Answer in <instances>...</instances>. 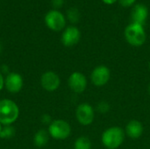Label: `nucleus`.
I'll list each match as a JSON object with an SVG mask.
<instances>
[{"mask_svg": "<svg viewBox=\"0 0 150 149\" xmlns=\"http://www.w3.org/2000/svg\"><path fill=\"white\" fill-rule=\"evenodd\" d=\"M19 107L11 99H0V124L2 126H11L19 117Z\"/></svg>", "mask_w": 150, "mask_h": 149, "instance_id": "1", "label": "nucleus"}, {"mask_svg": "<svg viewBox=\"0 0 150 149\" xmlns=\"http://www.w3.org/2000/svg\"><path fill=\"white\" fill-rule=\"evenodd\" d=\"M125 131L120 126H111L101 135V142L105 149L119 148L125 141Z\"/></svg>", "mask_w": 150, "mask_h": 149, "instance_id": "2", "label": "nucleus"}, {"mask_svg": "<svg viewBox=\"0 0 150 149\" xmlns=\"http://www.w3.org/2000/svg\"><path fill=\"white\" fill-rule=\"evenodd\" d=\"M124 34L127 42L133 47L142 46L147 39L144 26L135 23L129 24L126 27Z\"/></svg>", "mask_w": 150, "mask_h": 149, "instance_id": "3", "label": "nucleus"}, {"mask_svg": "<svg viewBox=\"0 0 150 149\" xmlns=\"http://www.w3.org/2000/svg\"><path fill=\"white\" fill-rule=\"evenodd\" d=\"M71 126L64 119H54L48 126L49 136L56 141H64L71 134Z\"/></svg>", "mask_w": 150, "mask_h": 149, "instance_id": "4", "label": "nucleus"}, {"mask_svg": "<svg viewBox=\"0 0 150 149\" xmlns=\"http://www.w3.org/2000/svg\"><path fill=\"white\" fill-rule=\"evenodd\" d=\"M76 119L77 122L84 126H90L95 119V110L88 103H82L76 109Z\"/></svg>", "mask_w": 150, "mask_h": 149, "instance_id": "5", "label": "nucleus"}, {"mask_svg": "<svg viewBox=\"0 0 150 149\" xmlns=\"http://www.w3.org/2000/svg\"><path fill=\"white\" fill-rule=\"evenodd\" d=\"M45 24L52 31L59 32L65 28L66 18L57 10H51L45 15Z\"/></svg>", "mask_w": 150, "mask_h": 149, "instance_id": "6", "label": "nucleus"}, {"mask_svg": "<svg viewBox=\"0 0 150 149\" xmlns=\"http://www.w3.org/2000/svg\"><path fill=\"white\" fill-rule=\"evenodd\" d=\"M111 79V70L105 65H98L91 73V82L96 87H103Z\"/></svg>", "mask_w": 150, "mask_h": 149, "instance_id": "7", "label": "nucleus"}, {"mask_svg": "<svg viewBox=\"0 0 150 149\" xmlns=\"http://www.w3.org/2000/svg\"><path fill=\"white\" fill-rule=\"evenodd\" d=\"M69 88L76 94H81L85 91L88 86L87 77L79 71H75L71 73L68 78Z\"/></svg>", "mask_w": 150, "mask_h": 149, "instance_id": "8", "label": "nucleus"}, {"mask_svg": "<svg viewBox=\"0 0 150 149\" xmlns=\"http://www.w3.org/2000/svg\"><path fill=\"white\" fill-rule=\"evenodd\" d=\"M40 85L46 91L54 92L59 89L61 85V78L54 71L47 70L40 76Z\"/></svg>", "mask_w": 150, "mask_h": 149, "instance_id": "9", "label": "nucleus"}, {"mask_svg": "<svg viewBox=\"0 0 150 149\" xmlns=\"http://www.w3.org/2000/svg\"><path fill=\"white\" fill-rule=\"evenodd\" d=\"M24 86V79L19 73L10 72L4 77V88L11 94L19 93Z\"/></svg>", "mask_w": 150, "mask_h": 149, "instance_id": "10", "label": "nucleus"}, {"mask_svg": "<svg viewBox=\"0 0 150 149\" xmlns=\"http://www.w3.org/2000/svg\"><path fill=\"white\" fill-rule=\"evenodd\" d=\"M81 39L80 30L74 25L68 26L62 34V43L68 47L76 45Z\"/></svg>", "mask_w": 150, "mask_h": 149, "instance_id": "11", "label": "nucleus"}, {"mask_svg": "<svg viewBox=\"0 0 150 149\" xmlns=\"http://www.w3.org/2000/svg\"><path fill=\"white\" fill-rule=\"evenodd\" d=\"M149 17V10L146 5L142 4H134L131 11L132 23L143 25Z\"/></svg>", "mask_w": 150, "mask_h": 149, "instance_id": "12", "label": "nucleus"}, {"mask_svg": "<svg viewBox=\"0 0 150 149\" xmlns=\"http://www.w3.org/2000/svg\"><path fill=\"white\" fill-rule=\"evenodd\" d=\"M143 132H144V126L142 123L136 119L130 120L127 124L126 129H125L126 135L133 140H136L142 137V135L143 134Z\"/></svg>", "mask_w": 150, "mask_h": 149, "instance_id": "13", "label": "nucleus"}, {"mask_svg": "<svg viewBox=\"0 0 150 149\" xmlns=\"http://www.w3.org/2000/svg\"><path fill=\"white\" fill-rule=\"evenodd\" d=\"M49 138H50V136H49L47 130L40 129V130L37 131L33 136V144L37 148H44L48 143Z\"/></svg>", "mask_w": 150, "mask_h": 149, "instance_id": "14", "label": "nucleus"}, {"mask_svg": "<svg viewBox=\"0 0 150 149\" xmlns=\"http://www.w3.org/2000/svg\"><path fill=\"white\" fill-rule=\"evenodd\" d=\"M74 149H91V141L88 137L80 136L74 142Z\"/></svg>", "mask_w": 150, "mask_h": 149, "instance_id": "15", "label": "nucleus"}, {"mask_svg": "<svg viewBox=\"0 0 150 149\" xmlns=\"http://www.w3.org/2000/svg\"><path fill=\"white\" fill-rule=\"evenodd\" d=\"M15 135V128L11 126H3L0 132V138L3 140H8Z\"/></svg>", "mask_w": 150, "mask_h": 149, "instance_id": "16", "label": "nucleus"}, {"mask_svg": "<svg viewBox=\"0 0 150 149\" xmlns=\"http://www.w3.org/2000/svg\"><path fill=\"white\" fill-rule=\"evenodd\" d=\"M68 18L72 23H76L80 18V13L79 11L76 8H70L68 11Z\"/></svg>", "mask_w": 150, "mask_h": 149, "instance_id": "17", "label": "nucleus"}, {"mask_svg": "<svg viewBox=\"0 0 150 149\" xmlns=\"http://www.w3.org/2000/svg\"><path fill=\"white\" fill-rule=\"evenodd\" d=\"M97 111L101 114H106L110 111V105L106 101H100L97 105Z\"/></svg>", "mask_w": 150, "mask_h": 149, "instance_id": "18", "label": "nucleus"}, {"mask_svg": "<svg viewBox=\"0 0 150 149\" xmlns=\"http://www.w3.org/2000/svg\"><path fill=\"white\" fill-rule=\"evenodd\" d=\"M40 121H41V123H42L43 125H45V126H49V125L52 123L53 119H52V118H51L50 115H48V114H43V115L41 116V118H40Z\"/></svg>", "mask_w": 150, "mask_h": 149, "instance_id": "19", "label": "nucleus"}, {"mask_svg": "<svg viewBox=\"0 0 150 149\" xmlns=\"http://www.w3.org/2000/svg\"><path fill=\"white\" fill-rule=\"evenodd\" d=\"M120 4L123 7H130L134 5L137 0H118Z\"/></svg>", "mask_w": 150, "mask_h": 149, "instance_id": "20", "label": "nucleus"}, {"mask_svg": "<svg viewBox=\"0 0 150 149\" xmlns=\"http://www.w3.org/2000/svg\"><path fill=\"white\" fill-rule=\"evenodd\" d=\"M4 88V77L2 74V72L0 71V91Z\"/></svg>", "mask_w": 150, "mask_h": 149, "instance_id": "21", "label": "nucleus"}, {"mask_svg": "<svg viewBox=\"0 0 150 149\" xmlns=\"http://www.w3.org/2000/svg\"><path fill=\"white\" fill-rule=\"evenodd\" d=\"M0 71L2 72V74L3 73H4V74H9L10 72V70H9V68H8V66H6V65H2L1 66V68H0Z\"/></svg>", "mask_w": 150, "mask_h": 149, "instance_id": "22", "label": "nucleus"}, {"mask_svg": "<svg viewBox=\"0 0 150 149\" xmlns=\"http://www.w3.org/2000/svg\"><path fill=\"white\" fill-rule=\"evenodd\" d=\"M52 3L55 7H61L63 4V0H52Z\"/></svg>", "mask_w": 150, "mask_h": 149, "instance_id": "23", "label": "nucleus"}, {"mask_svg": "<svg viewBox=\"0 0 150 149\" xmlns=\"http://www.w3.org/2000/svg\"><path fill=\"white\" fill-rule=\"evenodd\" d=\"M105 4H115L118 0H102Z\"/></svg>", "mask_w": 150, "mask_h": 149, "instance_id": "24", "label": "nucleus"}, {"mask_svg": "<svg viewBox=\"0 0 150 149\" xmlns=\"http://www.w3.org/2000/svg\"><path fill=\"white\" fill-rule=\"evenodd\" d=\"M148 90H149V95H150V84L149 85V89H148Z\"/></svg>", "mask_w": 150, "mask_h": 149, "instance_id": "25", "label": "nucleus"}, {"mask_svg": "<svg viewBox=\"0 0 150 149\" xmlns=\"http://www.w3.org/2000/svg\"><path fill=\"white\" fill-rule=\"evenodd\" d=\"M2 127H3V126H2V125L0 124V132H1V130H2Z\"/></svg>", "mask_w": 150, "mask_h": 149, "instance_id": "26", "label": "nucleus"}, {"mask_svg": "<svg viewBox=\"0 0 150 149\" xmlns=\"http://www.w3.org/2000/svg\"><path fill=\"white\" fill-rule=\"evenodd\" d=\"M1 50H2V46H1V43H0V52H1Z\"/></svg>", "mask_w": 150, "mask_h": 149, "instance_id": "27", "label": "nucleus"}, {"mask_svg": "<svg viewBox=\"0 0 150 149\" xmlns=\"http://www.w3.org/2000/svg\"><path fill=\"white\" fill-rule=\"evenodd\" d=\"M149 69H150V61H149Z\"/></svg>", "mask_w": 150, "mask_h": 149, "instance_id": "28", "label": "nucleus"}]
</instances>
